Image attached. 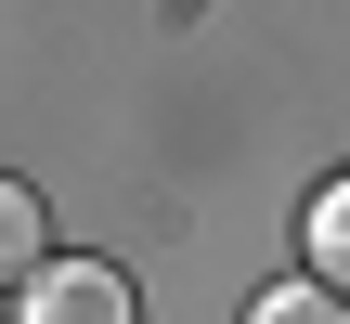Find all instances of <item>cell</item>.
<instances>
[{
	"mask_svg": "<svg viewBox=\"0 0 350 324\" xmlns=\"http://www.w3.org/2000/svg\"><path fill=\"white\" fill-rule=\"evenodd\" d=\"M52 260V208H39V182H0V286H26Z\"/></svg>",
	"mask_w": 350,
	"mask_h": 324,
	"instance_id": "7a4b0ae2",
	"label": "cell"
},
{
	"mask_svg": "<svg viewBox=\"0 0 350 324\" xmlns=\"http://www.w3.org/2000/svg\"><path fill=\"white\" fill-rule=\"evenodd\" d=\"M299 247H312V286H325V299H350V182H325V195H312Z\"/></svg>",
	"mask_w": 350,
	"mask_h": 324,
	"instance_id": "3957f363",
	"label": "cell"
},
{
	"mask_svg": "<svg viewBox=\"0 0 350 324\" xmlns=\"http://www.w3.org/2000/svg\"><path fill=\"white\" fill-rule=\"evenodd\" d=\"M247 324H350V299H325V286L299 273V286H260V299H247Z\"/></svg>",
	"mask_w": 350,
	"mask_h": 324,
	"instance_id": "277c9868",
	"label": "cell"
},
{
	"mask_svg": "<svg viewBox=\"0 0 350 324\" xmlns=\"http://www.w3.org/2000/svg\"><path fill=\"white\" fill-rule=\"evenodd\" d=\"M13 299H26L13 324H143V299H130V273H117V260H39Z\"/></svg>",
	"mask_w": 350,
	"mask_h": 324,
	"instance_id": "6da1fadb",
	"label": "cell"
}]
</instances>
